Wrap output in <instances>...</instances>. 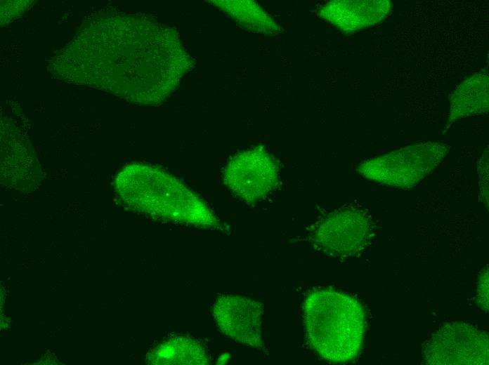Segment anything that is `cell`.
<instances>
[{
	"label": "cell",
	"mask_w": 489,
	"mask_h": 365,
	"mask_svg": "<svg viewBox=\"0 0 489 365\" xmlns=\"http://www.w3.org/2000/svg\"><path fill=\"white\" fill-rule=\"evenodd\" d=\"M177 31L143 14L97 11L48 62L63 82L158 106L194 67Z\"/></svg>",
	"instance_id": "1"
},
{
	"label": "cell",
	"mask_w": 489,
	"mask_h": 365,
	"mask_svg": "<svg viewBox=\"0 0 489 365\" xmlns=\"http://www.w3.org/2000/svg\"><path fill=\"white\" fill-rule=\"evenodd\" d=\"M119 198L129 207L174 222L210 227L216 218L207 204L189 187L163 169L132 163L115 180Z\"/></svg>",
	"instance_id": "2"
},
{
	"label": "cell",
	"mask_w": 489,
	"mask_h": 365,
	"mask_svg": "<svg viewBox=\"0 0 489 365\" xmlns=\"http://www.w3.org/2000/svg\"><path fill=\"white\" fill-rule=\"evenodd\" d=\"M304 321L311 346L325 360L346 363L360 354L366 317L353 297L332 289L312 291L305 300Z\"/></svg>",
	"instance_id": "3"
},
{
	"label": "cell",
	"mask_w": 489,
	"mask_h": 365,
	"mask_svg": "<svg viewBox=\"0 0 489 365\" xmlns=\"http://www.w3.org/2000/svg\"><path fill=\"white\" fill-rule=\"evenodd\" d=\"M450 146L427 141L409 145L362 162L357 171L365 178L403 190L412 188L443 161Z\"/></svg>",
	"instance_id": "4"
},
{
	"label": "cell",
	"mask_w": 489,
	"mask_h": 365,
	"mask_svg": "<svg viewBox=\"0 0 489 365\" xmlns=\"http://www.w3.org/2000/svg\"><path fill=\"white\" fill-rule=\"evenodd\" d=\"M375 223L372 215L361 206H343L314 224L308 240L318 251L334 258L352 256L372 242Z\"/></svg>",
	"instance_id": "5"
},
{
	"label": "cell",
	"mask_w": 489,
	"mask_h": 365,
	"mask_svg": "<svg viewBox=\"0 0 489 365\" xmlns=\"http://www.w3.org/2000/svg\"><path fill=\"white\" fill-rule=\"evenodd\" d=\"M429 365H488V333L465 321L442 324L422 345Z\"/></svg>",
	"instance_id": "6"
},
{
	"label": "cell",
	"mask_w": 489,
	"mask_h": 365,
	"mask_svg": "<svg viewBox=\"0 0 489 365\" xmlns=\"http://www.w3.org/2000/svg\"><path fill=\"white\" fill-rule=\"evenodd\" d=\"M223 182L238 199L255 203L269 195L279 182L275 157L258 146L235 154L223 171Z\"/></svg>",
	"instance_id": "7"
},
{
	"label": "cell",
	"mask_w": 489,
	"mask_h": 365,
	"mask_svg": "<svg viewBox=\"0 0 489 365\" xmlns=\"http://www.w3.org/2000/svg\"><path fill=\"white\" fill-rule=\"evenodd\" d=\"M263 305L240 296L219 297L213 307V315L220 330L241 343L262 347Z\"/></svg>",
	"instance_id": "8"
},
{
	"label": "cell",
	"mask_w": 489,
	"mask_h": 365,
	"mask_svg": "<svg viewBox=\"0 0 489 365\" xmlns=\"http://www.w3.org/2000/svg\"><path fill=\"white\" fill-rule=\"evenodd\" d=\"M389 0H334L325 4L319 15L348 34L381 22L390 13Z\"/></svg>",
	"instance_id": "9"
},
{
	"label": "cell",
	"mask_w": 489,
	"mask_h": 365,
	"mask_svg": "<svg viewBox=\"0 0 489 365\" xmlns=\"http://www.w3.org/2000/svg\"><path fill=\"white\" fill-rule=\"evenodd\" d=\"M488 76L476 73L462 81L452 94L448 126L465 117L488 114Z\"/></svg>",
	"instance_id": "10"
},
{
	"label": "cell",
	"mask_w": 489,
	"mask_h": 365,
	"mask_svg": "<svg viewBox=\"0 0 489 365\" xmlns=\"http://www.w3.org/2000/svg\"><path fill=\"white\" fill-rule=\"evenodd\" d=\"M210 2L247 30L271 35L282 32L271 16L255 1L214 0Z\"/></svg>",
	"instance_id": "11"
},
{
	"label": "cell",
	"mask_w": 489,
	"mask_h": 365,
	"mask_svg": "<svg viewBox=\"0 0 489 365\" xmlns=\"http://www.w3.org/2000/svg\"><path fill=\"white\" fill-rule=\"evenodd\" d=\"M157 364H206L207 356L197 342L183 338H171L153 351Z\"/></svg>",
	"instance_id": "12"
},
{
	"label": "cell",
	"mask_w": 489,
	"mask_h": 365,
	"mask_svg": "<svg viewBox=\"0 0 489 365\" xmlns=\"http://www.w3.org/2000/svg\"><path fill=\"white\" fill-rule=\"evenodd\" d=\"M478 174L479 178V199L488 208L489 169L488 147L483 153L478 161Z\"/></svg>",
	"instance_id": "13"
},
{
	"label": "cell",
	"mask_w": 489,
	"mask_h": 365,
	"mask_svg": "<svg viewBox=\"0 0 489 365\" xmlns=\"http://www.w3.org/2000/svg\"><path fill=\"white\" fill-rule=\"evenodd\" d=\"M477 303L484 312L488 311V268L484 267L480 272L476 291Z\"/></svg>",
	"instance_id": "14"
}]
</instances>
